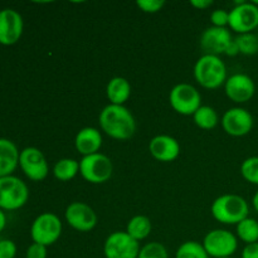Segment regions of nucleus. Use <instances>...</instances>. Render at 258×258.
<instances>
[{
    "mask_svg": "<svg viewBox=\"0 0 258 258\" xmlns=\"http://www.w3.org/2000/svg\"><path fill=\"white\" fill-rule=\"evenodd\" d=\"M100 127L111 139L125 141L134 136L136 121L131 111L125 106L107 105L98 116Z\"/></svg>",
    "mask_w": 258,
    "mask_h": 258,
    "instance_id": "f257e3e1",
    "label": "nucleus"
},
{
    "mask_svg": "<svg viewBox=\"0 0 258 258\" xmlns=\"http://www.w3.org/2000/svg\"><path fill=\"white\" fill-rule=\"evenodd\" d=\"M211 213L217 222L227 226H237L248 217L249 206L238 194H223L214 199Z\"/></svg>",
    "mask_w": 258,
    "mask_h": 258,
    "instance_id": "f03ea898",
    "label": "nucleus"
},
{
    "mask_svg": "<svg viewBox=\"0 0 258 258\" xmlns=\"http://www.w3.org/2000/svg\"><path fill=\"white\" fill-rule=\"evenodd\" d=\"M197 83L207 90H217L227 81V67L218 55L203 54L194 64Z\"/></svg>",
    "mask_w": 258,
    "mask_h": 258,
    "instance_id": "7ed1b4c3",
    "label": "nucleus"
},
{
    "mask_svg": "<svg viewBox=\"0 0 258 258\" xmlns=\"http://www.w3.org/2000/svg\"><path fill=\"white\" fill-rule=\"evenodd\" d=\"M29 199L28 185L14 175L0 178V209L17 211L24 207Z\"/></svg>",
    "mask_w": 258,
    "mask_h": 258,
    "instance_id": "20e7f679",
    "label": "nucleus"
},
{
    "mask_svg": "<svg viewBox=\"0 0 258 258\" xmlns=\"http://www.w3.org/2000/svg\"><path fill=\"white\" fill-rule=\"evenodd\" d=\"M62 222L59 217L50 212L39 214L30 227V237L34 243L49 247L62 236Z\"/></svg>",
    "mask_w": 258,
    "mask_h": 258,
    "instance_id": "39448f33",
    "label": "nucleus"
},
{
    "mask_svg": "<svg viewBox=\"0 0 258 258\" xmlns=\"http://www.w3.org/2000/svg\"><path fill=\"white\" fill-rule=\"evenodd\" d=\"M113 173L112 161L105 154L83 156L80 161V174L91 184H103L110 180Z\"/></svg>",
    "mask_w": 258,
    "mask_h": 258,
    "instance_id": "423d86ee",
    "label": "nucleus"
},
{
    "mask_svg": "<svg viewBox=\"0 0 258 258\" xmlns=\"http://www.w3.org/2000/svg\"><path fill=\"white\" fill-rule=\"evenodd\" d=\"M169 103L179 115L193 116L202 106V96L194 86L178 83L169 93Z\"/></svg>",
    "mask_w": 258,
    "mask_h": 258,
    "instance_id": "0eeeda50",
    "label": "nucleus"
},
{
    "mask_svg": "<svg viewBox=\"0 0 258 258\" xmlns=\"http://www.w3.org/2000/svg\"><path fill=\"white\" fill-rule=\"evenodd\" d=\"M203 247L211 258L232 257L238 248V238L227 229H213L206 234Z\"/></svg>",
    "mask_w": 258,
    "mask_h": 258,
    "instance_id": "6e6552de",
    "label": "nucleus"
},
{
    "mask_svg": "<svg viewBox=\"0 0 258 258\" xmlns=\"http://www.w3.org/2000/svg\"><path fill=\"white\" fill-rule=\"evenodd\" d=\"M19 166L24 175L32 181H43L49 173L44 154L34 146H28L20 151Z\"/></svg>",
    "mask_w": 258,
    "mask_h": 258,
    "instance_id": "1a4fd4ad",
    "label": "nucleus"
},
{
    "mask_svg": "<svg viewBox=\"0 0 258 258\" xmlns=\"http://www.w3.org/2000/svg\"><path fill=\"white\" fill-rule=\"evenodd\" d=\"M140 242L135 241L126 232H112L103 244V254L106 258H138L140 252Z\"/></svg>",
    "mask_w": 258,
    "mask_h": 258,
    "instance_id": "9d476101",
    "label": "nucleus"
},
{
    "mask_svg": "<svg viewBox=\"0 0 258 258\" xmlns=\"http://www.w3.org/2000/svg\"><path fill=\"white\" fill-rule=\"evenodd\" d=\"M228 27L238 34L252 33L258 28V7L253 3L238 2L229 12Z\"/></svg>",
    "mask_w": 258,
    "mask_h": 258,
    "instance_id": "9b49d317",
    "label": "nucleus"
},
{
    "mask_svg": "<svg viewBox=\"0 0 258 258\" xmlns=\"http://www.w3.org/2000/svg\"><path fill=\"white\" fill-rule=\"evenodd\" d=\"M64 218L68 226L72 227L75 231L91 232L97 224V214L92 207L83 202H73L66 208Z\"/></svg>",
    "mask_w": 258,
    "mask_h": 258,
    "instance_id": "f8f14e48",
    "label": "nucleus"
},
{
    "mask_svg": "<svg viewBox=\"0 0 258 258\" xmlns=\"http://www.w3.org/2000/svg\"><path fill=\"white\" fill-rule=\"evenodd\" d=\"M221 122L226 134L233 138L248 135L253 127V117L251 112L242 107H232L227 110Z\"/></svg>",
    "mask_w": 258,
    "mask_h": 258,
    "instance_id": "ddd939ff",
    "label": "nucleus"
},
{
    "mask_svg": "<svg viewBox=\"0 0 258 258\" xmlns=\"http://www.w3.org/2000/svg\"><path fill=\"white\" fill-rule=\"evenodd\" d=\"M24 30L23 18L17 10L7 9L0 10V44L13 45L19 42Z\"/></svg>",
    "mask_w": 258,
    "mask_h": 258,
    "instance_id": "4468645a",
    "label": "nucleus"
},
{
    "mask_svg": "<svg viewBox=\"0 0 258 258\" xmlns=\"http://www.w3.org/2000/svg\"><path fill=\"white\" fill-rule=\"evenodd\" d=\"M224 92L234 103H246L256 93V85L248 75L236 73L227 78L224 83Z\"/></svg>",
    "mask_w": 258,
    "mask_h": 258,
    "instance_id": "2eb2a0df",
    "label": "nucleus"
},
{
    "mask_svg": "<svg viewBox=\"0 0 258 258\" xmlns=\"http://www.w3.org/2000/svg\"><path fill=\"white\" fill-rule=\"evenodd\" d=\"M233 40L231 32L227 28L209 27L202 33L199 44L204 54L221 55L224 54L229 43Z\"/></svg>",
    "mask_w": 258,
    "mask_h": 258,
    "instance_id": "dca6fc26",
    "label": "nucleus"
},
{
    "mask_svg": "<svg viewBox=\"0 0 258 258\" xmlns=\"http://www.w3.org/2000/svg\"><path fill=\"white\" fill-rule=\"evenodd\" d=\"M149 151L155 160L171 163L180 155V144L170 135H156L149 143Z\"/></svg>",
    "mask_w": 258,
    "mask_h": 258,
    "instance_id": "f3484780",
    "label": "nucleus"
},
{
    "mask_svg": "<svg viewBox=\"0 0 258 258\" xmlns=\"http://www.w3.org/2000/svg\"><path fill=\"white\" fill-rule=\"evenodd\" d=\"M75 146L82 156L97 154L102 146V135L100 130L91 126L81 128L76 135Z\"/></svg>",
    "mask_w": 258,
    "mask_h": 258,
    "instance_id": "a211bd4d",
    "label": "nucleus"
},
{
    "mask_svg": "<svg viewBox=\"0 0 258 258\" xmlns=\"http://www.w3.org/2000/svg\"><path fill=\"white\" fill-rule=\"evenodd\" d=\"M20 151L9 139L0 138V178L13 175L19 166Z\"/></svg>",
    "mask_w": 258,
    "mask_h": 258,
    "instance_id": "6ab92c4d",
    "label": "nucleus"
},
{
    "mask_svg": "<svg viewBox=\"0 0 258 258\" xmlns=\"http://www.w3.org/2000/svg\"><path fill=\"white\" fill-rule=\"evenodd\" d=\"M106 96L111 105L123 106L131 96V85L125 77H113L108 81Z\"/></svg>",
    "mask_w": 258,
    "mask_h": 258,
    "instance_id": "aec40b11",
    "label": "nucleus"
},
{
    "mask_svg": "<svg viewBox=\"0 0 258 258\" xmlns=\"http://www.w3.org/2000/svg\"><path fill=\"white\" fill-rule=\"evenodd\" d=\"M151 229H153V224H151V221L149 217L135 216L127 222L125 232L128 236L133 237L135 241L140 242L150 236Z\"/></svg>",
    "mask_w": 258,
    "mask_h": 258,
    "instance_id": "412c9836",
    "label": "nucleus"
},
{
    "mask_svg": "<svg viewBox=\"0 0 258 258\" xmlns=\"http://www.w3.org/2000/svg\"><path fill=\"white\" fill-rule=\"evenodd\" d=\"M80 173V161L75 159L63 158L53 166V175L59 181H70Z\"/></svg>",
    "mask_w": 258,
    "mask_h": 258,
    "instance_id": "4be33fe9",
    "label": "nucleus"
},
{
    "mask_svg": "<svg viewBox=\"0 0 258 258\" xmlns=\"http://www.w3.org/2000/svg\"><path fill=\"white\" fill-rule=\"evenodd\" d=\"M193 120L198 127L203 130H212L218 125L219 116L213 107L202 105L193 115Z\"/></svg>",
    "mask_w": 258,
    "mask_h": 258,
    "instance_id": "5701e85b",
    "label": "nucleus"
},
{
    "mask_svg": "<svg viewBox=\"0 0 258 258\" xmlns=\"http://www.w3.org/2000/svg\"><path fill=\"white\" fill-rule=\"evenodd\" d=\"M237 238L246 244L258 242V222L254 218L247 217L236 226Z\"/></svg>",
    "mask_w": 258,
    "mask_h": 258,
    "instance_id": "b1692460",
    "label": "nucleus"
},
{
    "mask_svg": "<svg viewBox=\"0 0 258 258\" xmlns=\"http://www.w3.org/2000/svg\"><path fill=\"white\" fill-rule=\"evenodd\" d=\"M175 258H211L204 249L203 244L197 241H186L179 246Z\"/></svg>",
    "mask_w": 258,
    "mask_h": 258,
    "instance_id": "393cba45",
    "label": "nucleus"
},
{
    "mask_svg": "<svg viewBox=\"0 0 258 258\" xmlns=\"http://www.w3.org/2000/svg\"><path fill=\"white\" fill-rule=\"evenodd\" d=\"M241 54L254 55L258 53V35L253 33H246V34H238L234 38Z\"/></svg>",
    "mask_w": 258,
    "mask_h": 258,
    "instance_id": "a878e982",
    "label": "nucleus"
},
{
    "mask_svg": "<svg viewBox=\"0 0 258 258\" xmlns=\"http://www.w3.org/2000/svg\"><path fill=\"white\" fill-rule=\"evenodd\" d=\"M241 175L248 183L258 185V156L247 158L241 164Z\"/></svg>",
    "mask_w": 258,
    "mask_h": 258,
    "instance_id": "bb28decb",
    "label": "nucleus"
},
{
    "mask_svg": "<svg viewBox=\"0 0 258 258\" xmlns=\"http://www.w3.org/2000/svg\"><path fill=\"white\" fill-rule=\"evenodd\" d=\"M138 258H169V253L160 242H149L141 247Z\"/></svg>",
    "mask_w": 258,
    "mask_h": 258,
    "instance_id": "cd10ccee",
    "label": "nucleus"
},
{
    "mask_svg": "<svg viewBox=\"0 0 258 258\" xmlns=\"http://www.w3.org/2000/svg\"><path fill=\"white\" fill-rule=\"evenodd\" d=\"M136 5H138L141 12L154 14V13H158L163 9L165 2L164 0H138Z\"/></svg>",
    "mask_w": 258,
    "mask_h": 258,
    "instance_id": "c85d7f7f",
    "label": "nucleus"
},
{
    "mask_svg": "<svg viewBox=\"0 0 258 258\" xmlns=\"http://www.w3.org/2000/svg\"><path fill=\"white\" fill-rule=\"evenodd\" d=\"M211 22L213 27L227 28L229 22V12L224 9H217L211 14Z\"/></svg>",
    "mask_w": 258,
    "mask_h": 258,
    "instance_id": "c756f323",
    "label": "nucleus"
},
{
    "mask_svg": "<svg viewBox=\"0 0 258 258\" xmlns=\"http://www.w3.org/2000/svg\"><path fill=\"white\" fill-rule=\"evenodd\" d=\"M17 256V244L12 239L0 241V258H15Z\"/></svg>",
    "mask_w": 258,
    "mask_h": 258,
    "instance_id": "7c9ffc66",
    "label": "nucleus"
},
{
    "mask_svg": "<svg viewBox=\"0 0 258 258\" xmlns=\"http://www.w3.org/2000/svg\"><path fill=\"white\" fill-rule=\"evenodd\" d=\"M47 247L34 243V242L28 247L27 252H25V258H47Z\"/></svg>",
    "mask_w": 258,
    "mask_h": 258,
    "instance_id": "2f4dec72",
    "label": "nucleus"
},
{
    "mask_svg": "<svg viewBox=\"0 0 258 258\" xmlns=\"http://www.w3.org/2000/svg\"><path fill=\"white\" fill-rule=\"evenodd\" d=\"M242 258H258V242L244 246L241 253Z\"/></svg>",
    "mask_w": 258,
    "mask_h": 258,
    "instance_id": "473e14b6",
    "label": "nucleus"
},
{
    "mask_svg": "<svg viewBox=\"0 0 258 258\" xmlns=\"http://www.w3.org/2000/svg\"><path fill=\"white\" fill-rule=\"evenodd\" d=\"M212 4H213V2H212V0H191L190 2L191 7L197 8V9H199V10L207 9V8L211 7Z\"/></svg>",
    "mask_w": 258,
    "mask_h": 258,
    "instance_id": "72a5a7b5",
    "label": "nucleus"
},
{
    "mask_svg": "<svg viewBox=\"0 0 258 258\" xmlns=\"http://www.w3.org/2000/svg\"><path fill=\"white\" fill-rule=\"evenodd\" d=\"M224 54L228 55V57H234V55L239 54V49H238V45H237L236 40H232L231 43L228 44V47H227L226 52H224Z\"/></svg>",
    "mask_w": 258,
    "mask_h": 258,
    "instance_id": "f704fd0d",
    "label": "nucleus"
},
{
    "mask_svg": "<svg viewBox=\"0 0 258 258\" xmlns=\"http://www.w3.org/2000/svg\"><path fill=\"white\" fill-rule=\"evenodd\" d=\"M5 227H7V216H5V212L0 209V232L4 231Z\"/></svg>",
    "mask_w": 258,
    "mask_h": 258,
    "instance_id": "c9c22d12",
    "label": "nucleus"
},
{
    "mask_svg": "<svg viewBox=\"0 0 258 258\" xmlns=\"http://www.w3.org/2000/svg\"><path fill=\"white\" fill-rule=\"evenodd\" d=\"M252 206H253V208L256 209V212L258 213V190L253 196V199H252Z\"/></svg>",
    "mask_w": 258,
    "mask_h": 258,
    "instance_id": "e433bc0d",
    "label": "nucleus"
},
{
    "mask_svg": "<svg viewBox=\"0 0 258 258\" xmlns=\"http://www.w3.org/2000/svg\"><path fill=\"white\" fill-rule=\"evenodd\" d=\"M252 3H253L254 5H257V7H258V0H254V2H252Z\"/></svg>",
    "mask_w": 258,
    "mask_h": 258,
    "instance_id": "4c0bfd02",
    "label": "nucleus"
},
{
    "mask_svg": "<svg viewBox=\"0 0 258 258\" xmlns=\"http://www.w3.org/2000/svg\"><path fill=\"white\" fill-rule=\"evenodd\" d=\"M223 258H232V257H223Z\"/></svg>",
    "mask_w": 258,
    "mask_h": 258,
    "instance_id": "58836bf2",
    "label": "nucleus"
},
{
    "mask_svg": "<svg viewBox=\"0 0 258 258\" xmlns=\"http://www.w3.org/2000/svg\"><path fill=\"white\" fill-rule=\"evenodd\" d=\"M257 29H258V28H257Z\"/></svg>",
    "mask_w": 258,
    "mask_h": 258,
    "instance_id": "ea45409f",
    "label": "nucleus"
}]
</instances>
